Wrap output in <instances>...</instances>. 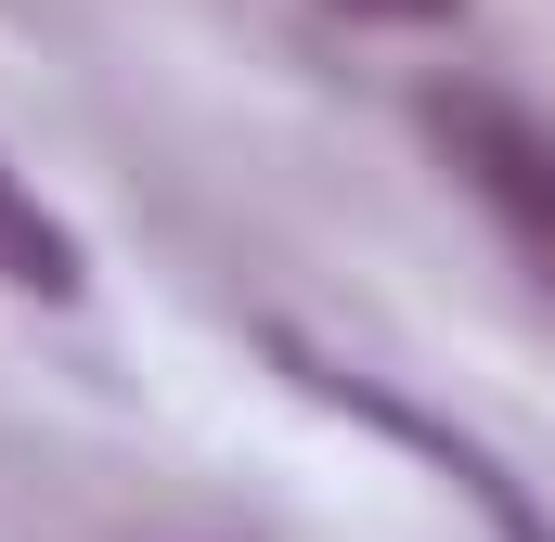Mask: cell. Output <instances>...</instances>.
Listing matches in <instances>:
<instances>
[{
    "label": "cell",
    "mask_w": 555,
    "mask_h": 542,
    "mask_svg": "<svg viewBox=\"0 0 555 542\" xmlns=\"http://www.w3.org/2000/svg\"><path fill=\"white\" fill-rule=\"evenodd\" d=\"M336 13H362V26H439L452 0H336Z\"/></svg>",
    "instance_id": "cell-3"
},
{
    "label": "cell",
    "mask_w": 555,
    "mask_h": 542,
    "mask_svg": "<svg viewBox=\"0 0 555 542\" xmlns=\"http://www.w3.org/2000/svg\"><path fill=\"white\" fill-rule=\"evenodd\" d=\"M414 130L439 142V168L478 194V220L530 259V284L555 297V130L530 117V104H504V91H426L414 104Z\"/></svg>",
    "instance_id": "cell-1"
},
{
    "label": "cell",
    "mask_w": 555,
    "mask_h": 542,
    "mask_svg": "<svg viewBox=\"0 0 555 542\" xmlns=\"http://www.w3.org/2000/svg\"><path fill=\"white\" fill-rule=\"evenodd\" d=\"M0 297H78V233L26 194L13 155H0Z\"/></svg>",
    "instance_id": "cell-2"
}]
</instances>
